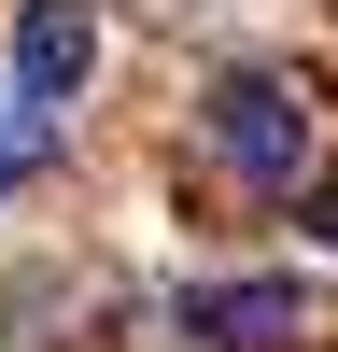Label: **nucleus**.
Segmentation results:
<instances>
[{"instance_id":"20e7f679","label":"nucleus","mask_w":338,"mask_h":352,"mask_svg":"<svg viewBox=\"0 0 338 352\" xmlns=\"http://www.w3.org/2000/svg\"><path fill=\"white\" fill-rule=\"evenodd\" d=\"M43 155H56V127H43L28 99H0V169H43Z\"/></svg>"},{"instance_id":"7ed1b4c3","label":"nucleus","mask_w":338,"mask_h":352,"mask_svg":"<svg viewBox=\"0 0 338 352\" xmlns=\"http://www.w3.org/2000/svg\"><path fill=\"white\" fill-rule=\"evenodd\" d=\"M197 338L296 352V338H310V282H212V296H197Z\"/></svg>"},{"instance_id":"f257e3e1","label":"nucleus","mask_w":338,"mask_h":352,"mask_svg":"<svg viewBox=\"0 0 338 352\" xmlns=\"http://www.w3.org/2000/svg\"><path fill=\"white\" fill-rule=\"evenodd\" d=\"M212 155L240 184H296L310 169V85L296 71H225L212 85Z\"/></svg>"},{"instance_id":"f03ea898","label":"nucleus","mask_w":338,"mask_h":352,"mask_svg":"<svg viewBox=\"0 0 338 352\" xmlns=\"http://www.w3.org/2000/svg\"><path fill=\"white\" fill-rule=\"evenodd\" d=\"M84 71H99V14L84 0H14V99L56 113V99H84Z\"/></svg>"}]
</instances>
